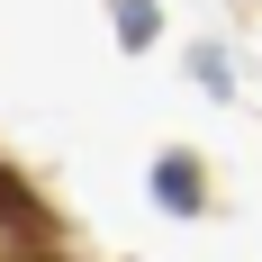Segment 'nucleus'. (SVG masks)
Segmentation results:
<instances>
[{"label": "nucleus", "instance_id": "1", "mask_svg": "<svg viewBox=\"0 0 262 262\" xmlns=\"http://www.w3.org/2000/svg\"><path fill=\"white\" fill-rule=\"evenodd\" d=\"M0 226H18V235H36V226H46V208H36V190H27L18 172H0Z\"/></svg>", "mask_w": 262, "mask_h": 262}, {"label": "nucleus", "instance_id": "2", "mask_svg": "<svg viewBox=\"0 0 262 262\" xmlns=\"http://www.w3.org/2000/svg\"><path fill=\"white\" fill-rule=\"evenodd\" d=\"M163 199L190 208V199H199V172H190V163H163Z\"/></svg>", "mask_w": 262, "mask_h": 262}, {"label": "nucleus", "instance_id": "3", "mask_svg": "<svg viewBox=\"0 0 262 262\" xmlns=\"http://www.w3.org/2000/svg\"><path fill=\"white\" fill-rule=\"evenodd\" d=\"M118 36L145 46V36H154V9H145V0H118Z\"/></svg>", "mask_w": 262, "mask_h": 262}, {"label": "nucleus", "instance_id": "4", "mask_svg": "<svg viewBox=\"0 0 262 262\" xmlns=\"http://www.w3.org/2000/svg\"><path fill=\"white\" fill-rule=\"evenodd\" d=\"M36 262H46V253H36Z\"/></svg>", "mask_w": 262, "mask_h": 262}]
</instances>
